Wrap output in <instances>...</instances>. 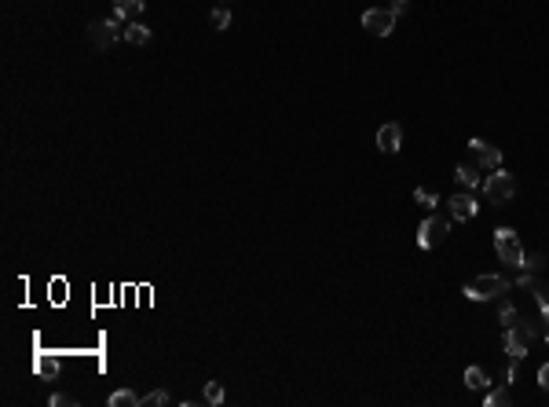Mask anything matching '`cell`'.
Here are the masks:
<instances>
[{"mask_svg":"<svg viewBox=\"0 0 549 407\" xmlns=\"http://www.w3.org/2000/svg\"><path fill=\"white\" fill-rule=\"evenodd\" d=\"M513 195H516V180H513V173L502 169V165L483 176V198H487L491 206H505Z\"/></svg>","mask_w":549,"mask_h":407,"instance_id":"obj_1","label":"cell"},{"mask_svg":"<svg viewBox=\"0 0 549 407\" xmlns=\"http://www.w3.org/2000/svg\"><path fill=\"white\" fill-rule=\"evenodd\" d=\"M494 253L502 257V264H509V268H523V243L520 235L513 232V227H498L494 232Z\"/></svg>","mask_w":549,"mask_h":407,"instance_id":"obj_2","label":"cell"},{"mask_svg":"<svg viewBox=\"0 0 549 407\" xmlns=\"http://www.w3.org/2000/svg\"><path fill=\"white\" fill-rule=\"evenodd\" d=\"M505 290H509V279H502V275H476V279L465 283L462 294L469 301H494V297H502Z\"/></svg>","mask_w":549,"mask_h":407,"instance_id":"obj_3","label":"cell"},{"mask_svg":"<svg viewBox=\"0 0 549 407\" xmlns=\"http://www.w3.org/2000/svg\"><path fill=\"white\" fill-rule=\"evenodd\" d=\"M447 232H451V220L447 217H440V213H432V217L417 227V246L421 250H432V246H440L443 239H447Z\"/></svg>","mask_w":549,"mask_h":407,"instance_id":"obj_4","label":"cell"},{"mask_svg":"<svg viewBox=\"0 0 549 407\" xmlns=\"http://www.w3.org/2000/svg\"><path fill=\"white\" fill-rule=\"evenodd\" d=\"M363 30H370L374 37H388L395 30V15L388 8H370L363 11Z\"/></svg>","mask_w":549,"mask_h":407,"instance_id":"obj_5","label":"cell"},{"mask_svg":"<svg viewBox=\"0 0 549 407\" xmlns=\"http://www.w3.org/2000/svg\"><path fill=\"white\" fill-rule=\"evenodd\" d=\"M121 37V26H114L110 19H103V22H92V26H88V41H92V48L96 52H107V48L114 44Z\"/></svg>","mask_w":549,"mask_h":407,"instance_id":"obj_6","label":"cell"},{"mask_svg":"<svg viewBox=\"0 0 549 407\" xmlns=\"http://www.w3.org/2000/svg\"><path fill=\"white\" fill-rule=\"evenodd\" d=\"M469 150H472V158H476V169H483V173H491V169L502 165V150L483 144V139H469Z\"/></svg>","mask_w":549,"mask_h":407,"instance_id":"obj_7","label":"cell"},{"mask_svg":"<svg viewBox=\"0 0 549 407\" xmlns=\"http://www.w3.org/2000/svg\"><path fill=\"white\" fill-rule=\"evenodd\" d=\"M447 206H451V220H472V217H476V209H480V202H476L472 191H458Z\"/></svg>","mask_w":549,"mask_h":407,"instance_id":"obj_8","label":"cell"},{"mask_svg":"<svg viewBox=\"0 0 549 407\" xmlns=\"http://www.w3.org/2000/svg\"><path fill=\"white\" fill-rule=\"evenodd\" d=\"M377 147L385 150V155H395V150L403 147V125L399 121H385L377 129Z\"/></svg>","mask_w":549,"mask_h":407,"instance_id":"obj_9","label":"cell"},{"mask_svg":"<svg viewBox=\"0 0 549 407\" xmlns=\"http://www.w3.org/2000/svg\"><path fill=\"white\" fill-rule=\"evenodd\" d=\"M528 341H531V334L523 330V323L520 327H509L505 330V352H509V360H523V356H528Z\"/></svg>","mask_w":549,"mask_h":407,"instance_id":"obj_10","label":"cell"},{"mask_svg":"<svg viewBox=\"0 0 549 407\" xmlns=\"http://www.w3.org/2000/svg\"><path fill=\"white\" fill-rule=\"evenodd\" d=\"M454 180L462 184V187H483L476 165H458V169H454Z\"/></svg>","mask_w":549,"mask_h":407,"instance_id":"obj_11","label":"cell"},{"mask_svg":"<svg viewBox=\"0 0 549 407\" xmlns=\"http://www.w3.org/2000/svg\"><path fill=\"white\" fill-rule=\"evenodd\" d=\"M121 41H129V44H147V41H150V30L143 26V22H129V26L121 30Z\"/></svg>","mask_w":549,"mask_h":407,"instance_id":"obj_12","label":"cell"},{"mask_svg":"<svg viewBox=\"0 0 549 407\" xmlns=\"http://www.w3.org/2000/svg\"><path fill=\"white\" fill-rule=\"evenodd\" d=\"M147 8V0H114V11H121L125 19H139Z\"/></svg>","mask_w":549,"mask_h":407,"instance_id":"obj_13","label":"cell"},{"mask_svg":"<svg viewBox=\"0 0 549 407\" xmlns=\"http://www.w3.org/2000/svg\"><path fill=\"white\" fill-rule=\"evenodd\" d=\"M534 286V301L542 309V323H549V286L546 283H531ZM546 341H549V327H546Z\"/></svg>","mask_w":549,"mask_h":407,"instance_id":"obj_14","label":"cell"},{"mask_svg":"<svg viewBox=\"0 0 549 407\" xmlns=\"http://www.w3.org/2000/svg\"><path fill=\"white\" fill-rule=\"evenodd\" d=\"M465 386L469 389H491V378H487L483 367H469V371H465Z\"/></svg>","mask_w":549,"mask_h":407,"instance_id":"obj_15","label":"cell"},{"mask_svg":"<svg viewBox=\"0 0 549 407\" xmlns=\"http://www.w3.org/2000/svg\"><path fill=\"white\" fill-rule=\"evenodd\" d=\"M139 400H143V397H136L132 389H118V392H110L107 404L110 407H139Z\"/></svg>","mask_w":549,"mask_h":407,"instance_id":"obj_16","label":"cell"},{"mask_svg":"<svg viewBox=\"0 0 549 407\" xmlns=\"http://www.w3.org/2000/svg\"><path fill=\"white\" fill-rule=\"evenodd\" d=\"M483 404H487V407H505V404H513V397H509V381H502L498 389H491Z\"/></svg>","mask_w":549,"mask_h":407,"instance_id":"obj_17","label":"cell"},{"mask_svg":"<svg viewBox=\"0 0 549 407\" xmlns=\"http://www.w3.org/2000/svg\"><path fill=\"white\" fill-rule=\"evenodd\" d=\"M498 320H502V323H505V330H509V327H520L523 315H520L509 301H502V304H498Z\"/></svg>","mask_w":549,"mask_h":407,"instance_id":"obj_18","label":"cell"},{"mask_svg":"<svg viewBox=\"0 0 549 407\" xmlns=\"http://www.w3.org/2000/svg\"><path fill=\"white\" fill-rule=\"evenodd\" d=\"M206 404H213V407L224 404V381H206Z\"/></svg>","mask_w":549,"mask_h":407,"instance_id":"obj_19","label":"cell"},{"mask_svg":"<svg viewBox=\"0 0 549 407\" xmlns=\"http://www.w3.org/2000/svg\"><path fill=\"white\" fill-rule=\"evenodd\" d=\"M37 371L48 374V378H55L59 374V360H55V356H37Z\"/></svg>","mask_w":549,"mask_h":407,"instance_id":"obj_20","label":"cell"},{"mask_svg":"<svg viewBox=\"0 0 549 407\" xmlns=\"http://www.w3.org/2000/svg\"><path fill=\"white\" fill-rule=\"evenodd\" d=\"M209 22H213V30H227V26H231V11L220 4V8H216L213 15H209Z\"/></svg>","mask_w":549,"mask_h":407,"instance_id":"obj_21","label":"cell"},{"mask_svg":"<svg viewBox=\"0 0 549 407\" xmlns=\"http://www.w3.org/2000/svg\"><path fill=\"white\" fill-rule=\"evenodd\" d=\"M165 404H169V392L165 389H154V392H147V397L139 400V407H165Z\"/></svg>","mask_w":549,"mask_h":407,"instance_id":"obj_22","label":"cell"},{"mask_svg":"<svg viewBox=\"0 0 549 407\" xmlns=\"http://www.w3.org/2000/svg\"><path fill=\"white\" fill-rule=\"evenodd\" d=\"M414 198L421 202V206H436V191H429V187H417Z\"/></svg>","mask_w":549,"mask_h":407,"instance_id":"obj_23","label":"cell"},{"mask_svg":"<svg viewBox=\"0 0 549 407\" xmlns=\"http://www.w3.org/2000/svg\"><path fill=\"white\" fill-rule=\"evenodd\" d=\"M48 404H52V407H70L73 400H70V397H62V392H52V397H48Z\"/></svg>","mask_w":549,"mask_h":407,"instance_id":"obj_24","label":"cell"},{"mask_svg":"<svg viewBox=\"0 0 549 407\" xmlns=\"http://www.w3.org/2000/svg\"><path fill=\"white\" fill-rule=\"evenodd\" d=\"M388 11H392V15H395V19H399V15H403V11H406V0H392V4H388Z\"/></svg>","mask_w":549,"mask_h":407,"instance_id":"obj_25","label":"cell"},{"mask_svg":"<svg viewBox=\"0 0 549 407\" xmlns=\"http://www.w3.org/2000/svg\"><path fill=\"white\" fill-rule=\"evenodd\" d=\"M539 386H542V389L549 392V363H546V367H542V371H539Z\"/></svg>","mask_w":549,"mask_h":407,"instance_id":"obj_26","label":"cell"},{"mask_svg":"<svg viewBox=\"0 0 549 407\" xmlns=\"http://www.w3.org/2000/svg\"><path fill=\"white\" fill-rule=\"evenodd\" d=\"M224 4H227V0H224Z\"/></svg>","mask_w":549,"mask_h":407,"instance_id":"obj_27","label":"cell"}]
</instances>
